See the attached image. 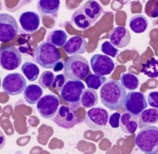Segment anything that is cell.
I'll use <instances>...</instances> for the list:
<instances>
[{
  "mask_svg": "<svg viewBox=\"0 0 158 154\" xmlns=\"http://www.w3.org/2000/svg\"><path fill=\"white\" fill-rule=\"evenodd\" d=\"M109 38L114 46L122 48L127 46L130 43L131 34L127 28L120 25L114 27L111 30Z\"/></svg>",
  "mask_w": 158,
  "mask_h": 154,
  "instance_id": "cell-14",
  "label": "cell"
},
{
  "mask_svg": "<svg viewBox=\"0 0 158 154\" xmlns=\"http://www.w3.org/2000/svg\"><path fill=\"white\" fill-rule=\"evenodd\" d=\"M89 62L94 74L100 76L109 75L115 68L114 61L107 55L94 54L91 58Z\"/></svg>",
  "mask_w": 158,
  "mask_h": 154,
  "instance_id": "cell-13",
  "label": "cell"
},
{
  "mask_svg": "<svg viewBox=\"0 0 158 154\" xmlns=\"http://www.w3.org/2000/svg\"><path fill=\"white\" fill-rule=\"evenodd\" d=\"M21 71L30 82L35 81L39 76L40 69L33 62L27 61L21 67Z\"/></svg>",
  "mask_w": 158,
  "mask_h": 154,
  "instance_id": "cell-27",
  "label": "cell"
},
{
  "mask_svg": "<svg viewBox=\"0 0 158 154\" xmlns=\"http://www.w3.org/2000/svg\"><path fill=\"white\" fill-rule=\"evenodd\" d=\"M64 74L66 78L71 80H81L88 75L89 65L87 59L79 54L72 55L64 64Z\"/></svg>",
  "mask_w": 158,
  "mask_h": 154,
  "instance_id": "cell-3",
  "label": "cell"
},
{
  "mask_svg": "<svg viewBox=\"0 0 158 154\" xmlns=\"http://www.w3.org/2000/svg\"><path fill=\"white\" fill-rule=\"evenodd\" d=\"M52 121L59 127L70 129L80 121L78 119L77 108L73 106L62 105L58 109Z\"/></svg>",
  "mask_w": 158,
  "mask_h": 154,
  "instance_id": "cell-6",
  "label": "cell"
},
{
  "mask_svg": "<svg viewBox=\"0 0 158 154\" xmlns=\"http://www.w3.org/2000/svg\"><path fill=\"white\" fill-rule=\"evenodd\" d=\"M86 40L81 36L75 35L66 41L64 50L69 55L81 54L86 52Z\"/></svg>",
  "mask_w": 158,
  "mask_h": 154,
  "instance_id": "cell-16",
  "label": "cell"
},
{
  "mask_svg": "<svg viewBox=\"0 0 158 154\" xmlns=\"http://www.w3.org/2000/svg\"><path fill=\"white\" fill-rule=\"evenodd\" d=\"M148 101L150 106L158 109V92H150L148 95Z\"/></svg>",
  "mask_w": 158,
  "mask_h": 154,
  "instance_id": "cell-34",
  "label": "cell"
},
{
  "mask_svg": "<svg viewBox=\"0 0 158 154\" xmlns=\"http://www.w3.org/2000/svg\"><path fill=\"white\" fill-rule=\"evenodd\" d=\"M107 80V78L96 74H89L85 79V83L88 88L94 90L99 89Z\"/></svg>",
  "mask_w": 158,
  "mask_h": 154,
  "instance_id": "cell-29",
  "label": "cell"
},
{
  "mask_svg": "<svg viewBox=\"0 0 158 154\" xmlns=\"http://www.w3.org/2000/svg\"><path fill=\"white\" fill-rule=\"evenodd\" d=\"M138 126L136 116L130 113H125L120 116V126L122 131L125 134L132 135L137 130Z\"/></svg>",
  "mask_w": 158,
  "mask_h": 154,
  "instance_id": "cell-17",
  "label": "cell"
},
{
  "mask_svg": "<svg viewBox=\"0 0 158 154\" xmlns=\"http://www.w3.org/2000/svg\"><path fill=\"white\" fill-rule=\"evenodd\" d=\"M67 34L63 30H54L47 37V42L51 43L56 47L64 46L67 41Z\"/></svg>",
  "mask_w": 158,
  "mask_h": 154,
  "instance_id": "cell-25",
  "label": "cell"
},
{
  "mask_svg": "<svg viewBox=\"0 0 158 154\" xmlns=\"http://www.w3.org/2000/svg\"><path fill=\"white\" fill-rule=\"evenodd\" d=\"M22 54L14 46L0 48V67L6 71L17 69L22 63Z\"/></svg>",
  "mask_w": 158,
  "mask_h": 154,
  "instance_id": "cell-7",
  "label": "cell"
},
{
  "mask_svg": "<svg viewBox=\"0 0 158 154\" xmlns=\"http://www.w3.org/2000/svg\"><path fill=\"white\" fill-rule=\"evenodd\" d=\"M53 70L55 71V72H57V71H61L62 69H64V64L61 62H58L56 66L53 67Z\"/></svg>",
  "mask_w": 158,
  "mask_h": 154,
  "instance_id": "cell-37",
  "label": "cell"
},
{
  "mask_svg": "<svg viewBox=\"0 0 158 154\" xmlns=\"http://www.w3.org/2000/svg\"><path fill=\"white\" fill-rule=\"evenodd\" d=\"M156 123H158V109L149 108L140 113L138 127L141 129Z\"/></svg>",
  "mask_w": 158,
  "mask_h": 154,
  "instance_id": "cell-19",
  "label": "cell"
},
{
  "mask_svg": "<svg viewBox=\"0 0 158 154\" xmlns=\"http://www.w3.org/2000/svg\"><path fill=\"white\" fill-rule=\"evenodd\" d=\"M141 72L150 78L158 77V60L152 57L146 63L142 64Z\"/></svg>",
  "mask_w": 158,
  "mask_h": 154,
  "instance_id": "cell-26",
  "label": "cell"
},
{
  "mask_svg": "<svg viewBox=\"0 0 158 154\" xmlns=\"http://www.w3.org/2000/svg\"><path fill=\"white\" fill-rule=\"evenodd\" d=\"M148 26L147 18L142 14H136L129 20L130 29L136 33H141L146 31Z\"/></svg>",
  "mask_w": 158,
  "mask_h": 154,
  "instance_id": "cell-22",
  "label": "cell"
},
{
  "mask_svg": "<svg viewBox=\"0 0 158 154\" xmlns=\"http://www.w3.org/2000/svg\"><path fill=\"white\" fill-rule=\"evenodd\" d=\"M43 90L41 87L36 84H30L24 90L23 97L25 101L30 105H34L42 96Z\"/></svg>",
  "mask_w": 158,
  "mask_h": 154,
  "instance_id": "cell-20",
  "label": "cell"
},
{
  "mask_svg": "<svg viewBox=\"0 0 158 154\" xmlns=\"http://www.w3.org/2000/svg\"><path fill=\"white\" fill-rule=\"evenodd\" d=\"M101 50L106 55L112 58H115L119 52V50L109 41H105L102 43Z\"/></svg>",
  "mask_w": 158,
  "mask_h": 154,
  "instance_id": "cell-32",
  "label": "cell"
},
{
  "mask_svg": "<svg viewBox=\"0 0 158 154\" xmlns=\"http://www.w3.org/2000/svg\"><path fill=\"white\" fill-rule=\"evenodd\" d=\"M85 90V86L81 81L70 80L65 83L60 90V94L62 99L77 108L80 105L81 96Z\"/></svg>",
  "mask_w": 158,
  "mask_h": 154,
  "instance_id": "cell-5",
  "label": "cell"
},
{
  "mask_svg": "<svg viewBox=\"0 0 158 154\" xmlns=\"http://www.w3.org/2000/svg\"><path fill=\"white\" fill-rule=\"evenodd\" d=\"M120 114L118 112L112 113L109 118V124L112 128H117L120 126Z\"/></svg>",
  "mask_w": 158,
  "mask_h": 154,
  "instance_id": "cell-35",
  "label": "cell"
},
{
  "mask_svg": "<svg viewBox=\"0 0 158 154\" xmlns=\"http://www.w3.org/2000/svg\"><path fill=\"white\" fill-rule=\"evenodd\" d=\"M60 3V0H38L37 7L44 14L56 15L59 9Z\"/></svg>",
  "mask_w": 158,
  "mask_h": 154,
  "instance_id": "cell-21",
  "label": "cell"
},
{
  "mask_svg": "<svg viewBox=\"0 0 158 154\" xmlns=\"http://www.w3.org/2000/svg\"><path fill=\"white\" fill-rule=\"evenodd\" d=\"M125 111L135 116H138L148 107L145 95L140 92H130L127 94L124 103Z\"/></svg>",
  "mask_w": 158,
  "mask_h": 154,
  "instance_id": "cell-12",
  "label": "cell"
},
{
  "mask_svg": "<svg viewBox=\"0 0 158 154\" xmlns=\"http://www.w3.org/2000/svg\"><path fill=\"white\" fill-rule=\"evenodd\" d=\"M54 79V75L51 71H45L40 76V79H38V83L41 87L44 88H47L51 85Z\"/></svg>",
  "mask_w": 158,
  "mask_h": 154,
  "instance_id": "cell-31",
  "label": "cell"
},
{
  "mask_svg": "<svg viewBox=\"0 0 158 154\" xmlns=\"http://www.w3.org/2000/svg\"><path fill=\"white\" fill-rule=\"evenodd\" d=\"M98 101V96L96 92L91 88L85 89L81 96V105L85 108L95 106Z\"/></svg>",
  "mask_w": 158,
  "mask_h": 154,
  "instance_id": "cell-24",
  "label": "cell"
},
{
  "mask_svg": "<svg viewBox=\"0 0 158 154\" xmlns=\"http://www.w3.org/2000/svg\"><path fill=\"white\" fill-rule=\"evenodd\" d=\"M72 22L78 28L85 30L89 28L93 23L81 9L77 10L72 17Z\"/></svg>",
  "mask_w": 158,
  "mask_h": 154,
  "instance_id": "cell-23",
  "label": "cell"
},
{
  "mask_svg": "<svg viewBox=\"0 0 158 154\" xmlns=\"http://www.w3.org/2000/svg\"><path fill=\"white\" fill-rule=\"evenodd\" d=\"M109 121L107 110L101 107H93L86 113L85 122L89 129L99 130L104 128Z\"/></svg>",
  "mask_w": 158,
  "mask_h": 154,
  "instance_id": "cell-9",
  "label": "cell"
},
{
  "mask_svg": "<svg viewBox=\"0 0 158 154\" xmlns=\"http://www.w3.org/2000/svg\"><path fill=\"white\" fill-rule=\"evenodd\" d=\"M83 11L94 24L100 17L102 12V7L98 1L89 0L83 5Z\"/></svg>",
  "mask_w": 158,
  "mask_h": 154,
  "instance_id": "cell-18",
  "label": "cell"
},
{
  "mask_svg": "<svg viewBox=\"0 0 158 154\" xmlns=\"http://www.w3.org/2000/svg\"><path fill=\"white\" fill-rule=\"evenodd\" d=\"M66 81V77L64 74H60L54 76V80L51 84V87L53 89L56 90H60Z\"/></svg>",
  "mask_w": 158,
  "mask_h": 154,
  "instance_id": "cell-33",
  "label": "cell"
},
{
  "mask_svg": "<svg viewBox=\"0 0 158 154\" xmlns=\"http://www.w3.org/2000/svg\"><path fill=\"white\" fill-rule=\"evenodd\" d=\"M19 32L15 19L7 13H0V41L6 43L13 40Z\"/></svg>",
  "mask_w": 158,
  "mask_h": 154,
  "instance_id": "cell-8",
  "label": "cell"
},
{
  "mask_svg": "<svg viewBox=\"0 0 158 154\" xmlns=\"http://www.w3.org/2000/svg\"><path fill=\"white\" fill-rule=\"evenodd\" d=\"M102 103L110 110L120 108L125 101L127 91L120 82L115 80H110L105 82L99 92Z\"/></svg>",
  "mask_w": 158,
  "mask_h": 154,
  "instance_id": "cell-1",
  "label": "cell"
},
{
  "mask_svg": "<svg viewBox=\"0 0 158 154\" xmlns=\"http://www.w3.org/2000/svg\"><path fill=\"white\" fill-rule=\"evenodd\" d=\"M60 59L59 51L55 46L47 41L41 43L35 50V61L43 68H53Z\"/></svg>",
  "mask_w": 158,
  "mask_h": 154,
  "instance_id": "cell-4",
  "label": "cell"
},
{
  "mask_svg": "<svg viewBox=\"0 0 158 154\" xmlns=\"http://www.w3.org/2000/svg\"><path fill=\"white\" fill-rule=\"evenodd\" d=\"M120 83L126 89L130 90H134L139 86V80L138 77L130 72L121 75Z\"/></svg>",
  "mask_w": 158,
  "mask_h": 154,
  "instance_id": "cell-28",
  "label": "cell"
},
{
  "mask_svg": "<svg viewBox=\"0 0 158 154\" xmlns=\"http://www.w3.org/2000/svg\"><path fill=\"white\" fill-rule=\"evenodd\" d=\"M19 20L22 28L27 33L36 32L40 25V15L34 11H26L22 13Z\"/></svg>",
  "mask_w": 158,
  "mask_h": 154,
  "instance_id": "cell-15",
  "label": "cell"
},
{
  "mask_svg": "<svg viewBox=\"0 0 158 154\" xmlns=\"http://www.w3.org/2000/svg\"><path fill=\"white\" fill-rule=\"evenodd\" d=\"M6 137L4 135V134H3L2 131L1 130H0V150L2 149L5 144H6Z\"/></svg>",
  "mask_w": 158,
  "mask_h": 154,
  "instance_id": "cell-36",
  "label": "cell"
},
{
  "mask_svg": "<svg viewBox=\"0 0 158 154\" xmlns=\"http://www.w3.org/2000/svg\"><path fill=\"white\" fill-rule=\"evenodd\" d=\"M60 101L57 96L47 94L41 97L36 104V109L40 116L44 119H50L56 115Z\"/></svg>",
  "mask_w": 158,
  "mask_h": 154,
  "instance_id": "cell-11",
  "label": "cell"
},
{
  "mask_svg": "<svg viewBox=\"0 0 158 154\" xmlns=\"http://www.w3.org/2000/svg\"><path fill=\"white\" fill-rule=\"evenodd\" d=\"M134 142L137 148L147 154L158 152V127L148 126L141 128L136 134Z\"/></svg>",
  "mask_w": 158,
  "mask_h": 154,
  "instance_id": "cell-2",
  "label": "cell"
},
{
  "mask_svg": "<svg viewBox=\"0 0 158 154\" xmlns=\"http://www.w3.org/2000/svg\"><path fill=\"white\" fill-rule=\"evenodd\" d=\"M144 11L151 18L158 17V0H148L146 3Z\"/></svg>",
  "mask_w": 158,
  "mask_h": 154,
  "instance_id": "cell-30",
  "label": "cell"
},
{
  "mask_svg": "<svg viewBox=\"0 0 158 154\" xmlns=\"http://www.w3.org/2000/svg\"><path fill=\"white\" fill-rule=\"evenodd\" d=\"M27 87L25 77L18 72L9 74L4 77L2 82L3 90L8 95L14 96L20 94Z\"/></svg>",
  "mask_w": 158,
  "mask_h": 154,
  "instance_id": "cell-10",
  "label": "cell"
},
{
  "mask_svg": "<svg viewBox=\"0 0 158 154\" xmlns=\"http://www.w3.org/2000/svg\"><path fill=\"white\" fill-rule=\"evenodd\" d=\"M117 1L122 4H127L128 3H130L133 2L135 0H117Z\"/></svg>",
  "mask_w": 158,
  "mask_h": 154,
  "instance_id": "cell-38",
  "label": "cell"
}]
</instances>
